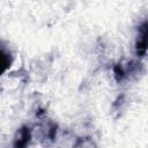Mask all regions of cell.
<instances>
[{"label": "cell", "instance_id": "1", "mask_svg": "<svg viewBox=\"0 0 148 148\" xmlns=\"http://www.w3.org/2000/svg\"><path fill=\"white\" fill-rule=\"evenodd\" d=\"M148 52V20L143 21L138 28L135 39V53L138 57H143Z\"/></svg>", "mask_w": 148, "mask_h": 148}, {"label": "cell", "instance_id": "2", "mask_svg": "<svg viewBox=\"0 0 148 148\" xmlns=\"http://www.w3.org/2000/svg\"><path fill=\"white\" fill-rule=\"evenodd\" d=\"M31 141V130L29 126H22L17 130L14 140L13 148H27Z\"/></svg>", "mask_w": 148, "mask_h": 148}, {"label": "cell", "instance_id": "3", "mask_svg": "<svg viewBox=\"0 0 148 148\" xmlns=\"http://www.w3.org/2000/svg\"><path fill=\"white\" fill-rule=\"evenodd\" d=\"M0 57H1V65H2V72H5L8 67H10L12 61H13V57L9 50H7L3 45L1 46V52H0Z\"/></svg>", "mask_w": 148, "mask_h": 148}]
</instances>
